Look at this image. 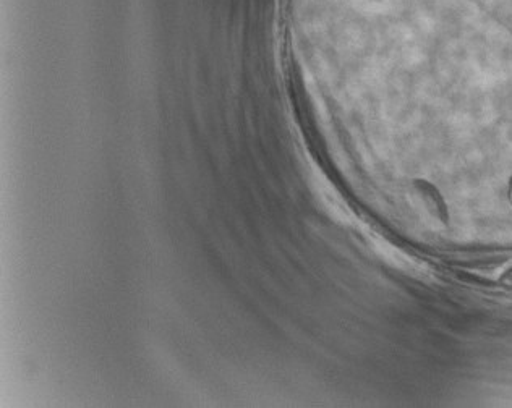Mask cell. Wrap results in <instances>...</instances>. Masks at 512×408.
<instances>
[{"mask_svg": "<svg viewBox=\"0 0 512 408\" xmlns=\"http://www.w3.org/2000/svg\"><path fill=\"white\" fill-rule=\"evenodd\" d=\"M509 193H511V201H512V182H511V190H509Z\"/></svg>", "mask_w": 512, "mask_h": 408, "instance_id": "obj_1", "label": "cell"}]
</instances>
